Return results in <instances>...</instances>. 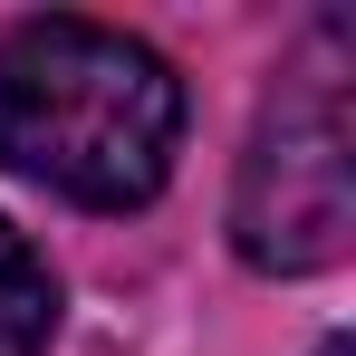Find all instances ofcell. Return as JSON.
<instances>
[{"label": "cell", "instance_id": "1", "mask_svg": "<svg viewBox=\"0 0 356 356\" xmlns=\"http://www.w3.org/2000/svg\"><path fill=\"white\" fill-rule=\"evenodd\" d=\"M183 145V77L106 19H19L0 39V164L58 202L135 212Z\"/></svg>", "mask_w": 356, "mask_h": 356}, {"label": "cell", "instance_id": "3", "mask_svg": "<svg viewBox=\"0 0 356 356\" xmlns=\"http://www.w3.org/2000/svg\"><path fill=\"white\" fill-rule=\"evenodd\" d=\"M49 337H58V280L0 222V356H49Z\"/></svg>", "mask_w": 356, "mask_h": 356}, {"label": "cell", "instance_id": "4", "mask_svg": "<svg viewBox=\"0 0 356 356\" xmlns=\"http://www.w3.org/2000/svg\"><path fill=\"white\" fill-rule=\"evenodd\" d=\"M318 356H347V337H327V347H318Z\"/></svg>", "mask_w": 356, "mask_h": 356}, {"label": "cell", "instance_id": "2", "mask_svg": "<svg viewBox=\"0 0 356 356\" xmlns=\"http://www.w3.org/2000/svg\"><path fill=\"white\" fill-rule=\"evenodd\" d=\"M356 241V116L337 67H298L260 106L232 183V250L270 280H308Z\"/></svg>", "mask_w": 356, "mask_h": 356}]
</instances>
